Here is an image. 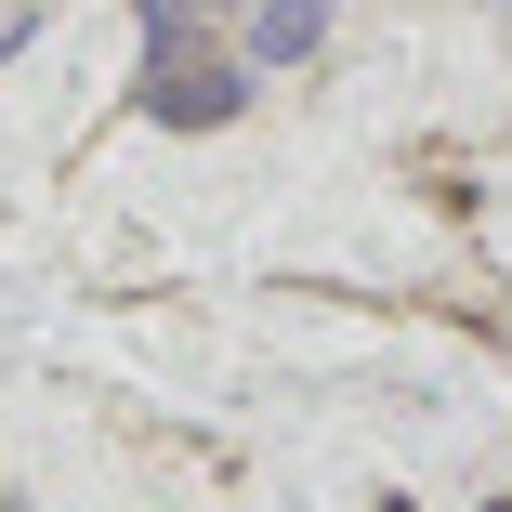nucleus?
I'll return each instance as SVG.
<instances>
[{
  "label": "nucleus",
  "instance_id": "obj_1",
  "mask_svg": "<svg viewBox=\"0 0 512 512\" xmlns=\"http://www.w3.org/2000/svg\"><path fill=\"white\" fill-rule=\"evenodd\" d=\"M250 53L224 66V53H197V40H145V119H171V132H224L237 106H250Z\"/></svg>",
  "mask_w": 512,
  "mask_h": 512
},
{
  "label": "nucleus",
  "instance_id": "obj_2",
  "mask_svg": "<svg viewBox=\"0 0 512 512\" xmlns=\"http://www.w3.org/2000/svg\"><path fill=\"white\" fill-rule=\"evenodd\" d=\"M329 53V0H263L250 14V66H316Z\"/></svg>",
  "mask_w": 512,
  "mask_h": 512
},
{
  "label": "nucleus",
  "instance_id": "obj_3",
  "mask_svg": "<svg viewBox=\"0 0 512 512\" xmlns=\"http://www.w3.org/2000/svg\"><path fill=\"white\" fill-rule=\"evenodd\" d=\"M0 512H27V499H0Z\"/></svg>",
  "mask_w": 512,
  "mask_h": 512
},
{
  "label": "nucleus",
  "instance_id": "obj_4",
  "mask_svg": "<svg viewBox=\"0 0 512 512\" xmlns=\"http://www.w3.org/2000/svg\"><path fill=\"white\" fill-rule=\"evenodd\" d=\"M499 512H512V499H499Z\"/></svg>",
  "mask_w": 512,
  "mask_h": 512
}]
</instances>
